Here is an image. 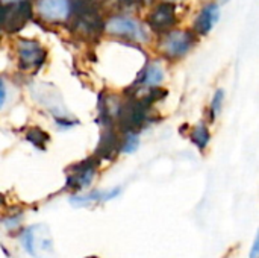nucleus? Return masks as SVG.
I'll list each match as a JSON object with an SVG mask.
<instances>
[{"label":"nucleus","instance_id":"nucleus-1","mask_svg":"<svg viewBox=\"0 0 259 258\" xmlns=\"http://www.w3.org/2000/svg\"><path fill=\"white\" fill-rule=\"evenodd\" d=\"M21 242L26 251L35 258L47 257L53 251V240L44 225H35L27 228L21 237Z\"/></svg>","mask_w":259,"mask_h":258},{"label":"nucleus","instance_id":"nucleus-2","mask_svg":"<svg viewBox=\"0 0 259 258\" xmlns=\"http://www.w3.org/2000/svg\"><path fill=\"white\" fill-rule=\"evenodd\" d=\"M30 15H32V6L27 0H20L17 3H8V5H5V11H3L0 24L5 26V29L9 32H15L24 26V23L30 18Z\"/></svg>","mask_w":259,"mask_h":258},{"label":"nucleus","instance_id":"nucleus-3","mask_svg":"<svg viewBox=\"0 0 259 258\" xmlns=\"http://www.w3.org/2000/svg\"><path fill=\"white\" fill-rule=\"evenodd\" d=\"M99 158H88L79 164H74L70 169L68 178H67V187L73 190H80L88 187L93 182V178L96 175V169L99 166Z\"/></svg>","mask_w":259,"mask_h":258},{"label":"nucleus","instance_id":"nucleus-4","mask_svg":"<svg viewBox=\"0 0 259 258\" xmlns=\"http://www.w3.org/2000/svg\"><path fill=\"white\" fill-rule=\"evenodd\" d=\"M194 44V35L187 30H173L162 41V50L168 58L184 56Z\"/></svg>","mask_w":259,"mask_h":258},{"label":"nucleus","instance_id":"nucleus-5","mask_svg":"<svg viewBox=\"0 0 259 258\" xmlns=\"http://www.w3.org/2000/svg\"><path fill=\"white\" fill-rule=\"evenodd\" d=\"M106 29L120 36H126L127 40H137V41H146V32L143 27L132 18L126 17H114L108 21Z\"/></svg>","mask_w":259,"mask_h":258},{"label":"nucleus","instance_id":"nucleus-6","mask_svg":"<svg viewBox=\"0 0 259 258\" xmlns=\"http://www.w3.org/2000/svg\"><path fill=\"white\" fill-rule=\"evenodd\" d=\"M149 24L156 32H167L176 24V8L175 3L162 2L149 15Z\"/></svg>","mask_w":259,"mask_h":258},{"label":"nucleus","instance_id":"nucleus-7","mask_svg":"<svg viewBox=\"0 0 259 258\" xmlns=\"http://www.w3.org/2000/svg\"><path fill=\"white\" fill-rule=\"evenodd\" d=\"M18 56L21 68H33L39 67L46 59V50L32 40H21L18 43Z\"/></svg>","mask_w":259,"mask_h":258},{"label":"nucleus","instance_id":"nucleus-8","mask_svg":"<svg viewBox=\"0 0 259 258\" xmlns=\"http://www.w3.org/2000/svg\"><path fill=\"white\" fill-rule=\"evenodd\" d=\"M38 11L47 20L59 21L70 15L71 3L70 0H38Z\"/></svg>","mask_w":259,"mask_h":258},{"label":"nucleus","instance_id":"nucleus-9","mask_svg":"<svg viewBox=\"0 0 259 258\" xmlns=\"http://www.w3.org/2000/svg\"><path fill=\"white\" fill-rule=\"evenodd\" d=\"M219 17H220V8H219V5L217 3H208L200 11V14L197 15V18L194 21L196 32H199L202 35L208 33L214 27V24L217 23Z\"/></svg>","mask_w":259,"mask_h":258},{"label":"nucleus","instance_id":"nucleus-10","mask_svg":"<svg viewBox=\"0 0 259 258\" xmlns=\"http://www.w3.org/2000/svg\"><path fill=\"white\" fill-rule=\"evenodd\" d=\"M120 148H121V141L118 140L114 129H106L100 138V144L96 157L99 160H112L120 151Z\"/></svg>","mask_w":259,"mask_h":258},{"label":"nucleus","instance_id":"nucleus-11","mask_svg":"<svg viewBox=\"0 0 259 258\" xmlns=\"http://www.w3.org/2000/svg\"><path fill=\"white\" fill-rule=\"evenodd\" d=\"M120 195V187L117 189H112V190H97V192H93L90 195H83V196H73L70 199V202L73 205H77V207H82V205H90L93 202H106V201H111L114 198H117Z\"/></svg>","mask_w":259,"mask_h":258},{"label":"nucleus","instance_id":"nucleus-12","mask_svg":"<svg viewBox=\"0 0 259 258\" xmlns=\"http://www.w3.org/2000/svg\"><path fill=\"white\" fill-rule=\"evenodd\" d=\"M162 79H164L162 68L158 64H150V65L146 67L144 71H141V76H140V79L137 82H138V85H150V87H153V85H158L159 82H162Z\"/></svg>","mask_w":259,"mask_h":258},{"label":"nucleus","instance_id":"nucleus-13","mask_svg":"<svg viewBox=\"0 0 259 258\" xmlns=\"http://www.w3.org/2000/svg\"><path fill=\"white\" fill-rule=\"evenodd\" d=\"M209 138H211V135H209V131L205 125L196 126L191 132V140L194 141V144L199 149H205L209 143Z\"/></svg>","mask_w":259,"mask_h":258},{"label":"nucleus","instance_id":"nucleus-14","mask_svg":"<svg viewBox=\"0 0 259 258\" xmlns=\"http://www.w3.org/2000/svg\"><path fill=\"white\" fill-rule=\"evenodd\" d=\"M26 138H27L32 144H35L38 149H44L46 143L49 141V135H47L42 129H39V128H30V129L27 131Z\"/></svg>","mask_w":259,"mask_h":258},{"label":"nucleus","instance_id":"nucleus-15","mask_svg":"<svg viewBox=\"0 0 259 258\" xmlns=\"http://www.w3.org/2000/svg\"><path fill=\"white\" fill-rule=\"evenodd\" d=\"M140 146V138H138V132H126V138L124 141L121 143V151L126 152V154H132L138 149Z\"/></svg>","mask_w":259,"mask_h":258},{"label":"nucleus","instance_id":"nucleus-16","mask_svg":"<svg viewBox=\"0 0 259 258\" xmlns=\"http://www.w3.org/2000/svg\"><path fill=\"white\" fill-rule=\"evenodd\" d=\"M223 99H225V93L223 90H219L211 102V113H212V117L219 116L220 111H222V106H223Z\"/></svg>","mask_w":259,"mask_h":258},{"label":"nucleus","instance_id":"nucleus-17","mask_svg":"<svg viewBox=\"0 0 259 258\" xmlns=\"http://www.w3.org/2000/svg\"><path fill=\"white\" fill-rule=\"evenodd\" d=\"M259 254V239L256 237L255 242H253V246H252V252H250V258H258Z\"/></svg>","mask_w":259,"mask_h":258},{"label":"nucleus","instance_id":"nucleus-18","mask_svg":"<svg viewBox=\"0 0 259 258\" xmlns=\"http://www.w3.org/2000/svg\"><path fill=\"white\" fill-rule=\"evenodd\" d=\"M5 99H6V90H5V85H3V82L0 79V108L5 103Z\"/></svg>","mask_w":259,"mask_h":258},{"label":"nucleus","instance_id":"nucleus-19","mask_svg":"<svg viewBox=\"0 0 259 258\" xmlns=\"http://www.w3.org/2000/svg\"><path fill=\"white\" fill-rule=\"evenodd\" d=\"M118 2H121L124 5H135V3H140L141 0H118Z\"/></svg>","mask_w":259,"mask_h":258},{"label":"nucleus","instance_id":"nucleus-20","mask_svg":"<svg viewBox=\"0 0 259 258\" xmlns=\"http://www.w3.org/2000/svg\"><path fill=\"white\" fill-rule=\"evenodd\" d=\"M3 202H5V198H3V196H2V195H0V205H2V204H3Z\"/></svg>","mask_w":259,"mask_h":258},{"label":"nucleus","instance_id":"nucleus-21","mask_svg":"<svg viewBox=\"0 0 259 258\" xmlns=\"http://www.w3.org/2000/svg\"><path fill=\"white\" fill-rule=\"evenodd\" d=\"M165 2H170V3H175V2H179V0H165Z\"/></svg>","mask_w":259,"mask_h":258},{"label":"nucleus","instance_id":"nucleus-22","mask_svg":"<svg viewBox=\"0 0 259 258\" xmlns=\"http://www.w3.org/2000/svg\"><path fill=\"white\" fill-rule=\"evenodd\" d=\"M87 258H97V257H87Z\"/></svg>","mask_w":259,"mask_h":258}]
</instances>
